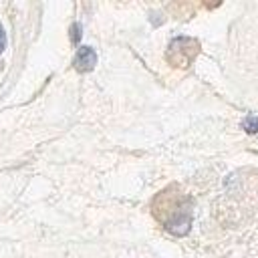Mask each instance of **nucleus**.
<instances>
[{
    "label": "nucleus",
    "mask_w": 258,
    "mask_h": 258,
    "mask_svg": "<svg viewBox=\"0 0 258 258\" xmlns=\"http://www.w3.org/2000/svg\"><path fill=\"white\" fill-rule=\"evenodd\" d=\"M79 38H81V26L79 24H73L71 26V40L73 42H79Z\"/></svg>",
    "instance_id": "nucleus-5"
},
{
    "label": "nucleus",
    "mask_w": 258,
    "mask_h": 258,
    "mask_svg": "<svg viewBox=\"0 0 258 258\" xmlns=\"http://www.w3.org/2000/svg\"><path fill=\"white\" fill-rule=\"evenodd\" d=\"M242 129L246 133H258V117L256 115H250L242 121Z\"/></svg>",
    "instance_id": "nucleus-4"
},
{
    "label": "nucleus",
    "mask_w": 258,
    "mask_h": 258,
    "mask_svg": "<svg viewBox=\"0 0 258 258\" xmlns=\"http://www.w3.org/2000/svg\"><path fill=\"white\" fill-rule=\"evenodd\" d=\"M4 46H6V34H4V28L0 24V52L4 50Z\"/></svg>",
    "instance_id": "nucleus-6"
},
{
    "label": "nucleus",
    "mask_w": 258,
    "mask_h": 258,
    "mask_svg": "<svg viewBox=\"0 0 258 258\" xmlns=\"http://www.w3.org/2000/svg\"><path fill=\"white\" fill-rule=\"evenodd\" d=\"M198 50H200L198 40L187 38V36H179V38L171 40L169 50H167V60L175 67H187L194 60V56L198 54Z\"/></svg>",
    "instance_id": "nucleus-2"
},
{
    "label": "nucleus",
    "mask_w": 258,
    "mask_h": 258,
    "mask_svg": "<svg viewBox=\"0 0 258 258\" xmlns=\"http://www.w3.org/2000/svg\"><path fill=\"white\" fill-rule=\"evenodd\" d=\"M97 64V54L91 46H81L77 56H75V69L77 71H91L93 67Z\"/></svg>",
    "instance_id": "nucleus-3"
},
{
    "label": "nucleus",
    "mask_w": 258,
    "mask_h": 258,
    "mask_svg": "<svg viewBox=\"0 0 258 258\" xmlns=\"http://www.w3.org/2000/svg\"><path fill=\"white\" fill-rule=\"evenodd\" d=\"M165 200V206H169L167 212H161L157 214L159 220H163L165 228L171 232V234H187L189 230V224H191V204L187 198L183 196H167V191H163V196H159Z\"/></svg>",
    "instance_id": "nucleus-1"
}]
</instances>
